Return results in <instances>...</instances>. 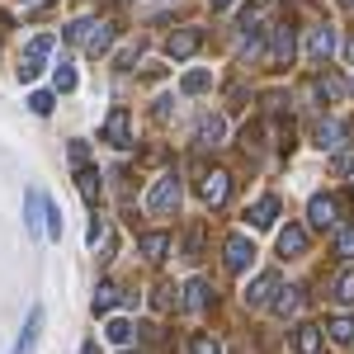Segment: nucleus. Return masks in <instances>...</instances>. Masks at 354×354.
<instances>
[{
    "mask_svg": "<svg viewBox=\"0 0 354 354\" xmlns=\"http://www.w3.org/2000/svg\"><path fill=\"white\" fill-rule=\"evenodd\" d=\"M62 38L66 43H81L85 53H109V43H113V28L109 24H100V19H76V24H66L62 28Z\"/></svg>",
    "mask_w": 354,
    "mask_h": 354,
    "instance_id": "nucleus-1",
    "label": "nucleus"
},
{
    "mask_svg": "<svg viewBox=\"0 0 354 354\" xmlns=\"http://www.w3.org/2000/svg\"><path fill=\"white\" fill-rule=\"evenodd\" d=\"M222 137H227V118H222V113H203V118H198V142H203V147H218Z\"/></svg>",
    "mask_w": 354,
    "mask_h": 354,
    "instance_id": "nucleus-13",
    "label": "nucleus"
},
{
    "mask_svg": "<svg viewBox=\"0 0 354 354\" xmlns=\"http://www.w3.org/2000/svg\"><path fill=\"white\" fill-rule=\"evenodd\" d=\"M38 330H43V307H33V312H28V322H24V330H19V340H15V350H10V354H33Z\"/></svg>",
    "mask_w": 354,
    "mask_h": 354,
    "instance_id": "nucleus-11",
    "label": "nucleus"
},
{
    "mask_svg": "<svg viewBox=\"0 0 354 354\" xmlns=\"http://www.w3.org/2000/svg\"><path fill=\"white\" fill-rule=\"evenodd\" d=\"M104 142L109 147H133V128H128V109H113L104 118Z\"/></svg>",
    "mask_w": 354,
    "mask_h": 354,
    "instance_id": "nucleus-7",
    "label": "nucleus"
},
{
    "mask_svg": "<svg viewBox=\"0 0 354 354\" xmlns=\"http://www.w3.org/2000/svg\"><path fill=\"white\" fill-rule=\"evenodd\" d=\"M208 293H213V288H208L203 279H189V283H185V298H180V307H185V312H203V307H208Z\"/></svg>",
    "mask_w": 354,
    "mask_h": 354,
    "instance_id": "nucleus-16",
    "label": "nucleus"
},
{
    "mask_svg": "<svg viewBox=\"0 0 354 354\" xmlns=\"http://www.w3.org/2000/svg\"><path fill=\"white\" fill-rule=\"evenodd\" d=\"M350 5H354V0H350Z\"/></svg>",
    "mask_w": 354,
    "mask_h": 354,
    "instance_id": "nucleus-40",
    "label": "nucleus"
},
{
    "mask_svg": "<svg viewBox=\"0 0 354 354\" xmlns=\"http://www.w3.org/2000/svg\"><path fill=\"white\" fill-rule=\"evenodd\" d=\"M57 48L53 33H38L33 43L24 48V62H19V81H38V71H43V62H48V53Z\"/></svg>",
    "mask_w": 354,
    "mask_h": 354,
    "instance_id": "nucleus-3",
    "label": "nucleus"
},
{
    "mask_svg": "<svg viewBox=\"0 0 354 354\" xmlns=\"http://www.w3.org/2000/svg\"><path fill=\"white\" fill-rule=\"evenodd\" d=\"M330 170H335V175H350V170H354V147H340L335 161H330Z\"/></svg>",
    "mask_w": 354,
    "mask_h": 354,
    "instance_id": "nucleus-32",
    "label": "nucleus"
},
{
    "mask_svg": "<svg viewBox=\"0 0 354 354\" xmlns=\"http://www.w3.org/2000/svg\"><path fill=\"white\" fill-rule=\"evenodd\" d=\"M330 340H340V345H350L354 340V317H335V322H330Z\"/></svg>",
    "mask_w": 354,
    "mask_h": 354,
    "instance_id": "nucleus-28",
    "label": "nucleus"
},
{
    "mask_svg": "<svg viewBox=\"0 0 354 354\" xmlns=\"http://www.w3.org/2000/svg\"><path fill=\"white\" fill-rule=\"evenodd\" d=\"M340 133H345V128H340L335 118H326V123L317 128V147H340Z\"/></svg>",
    "mask_w": 354,
    "mask_h": 354,
    "instance_id": "nucleus-27",
    "label": "nucleus"
},
{
    "mask_svg": "<svg viewBox=\"0 0 354 354\" xmlns=\"http://www.w3.org/2000/svg\"><path fill=\"white\" fill-rule=\"evenodd\" d=\"M345 53H350V62H354V38H350V48H345Z\"/></svg>",
    "mask_w": 354,
    "mask_h": 354,
    "instance_id": "nucleus-38",
    "label": "nucleus"
},
{
    "mask_svg": "<svg viewBox=\"0 0 354 354\" xmlns=\"http://www.w3.org/2000/svg\"><path fill=\"white\" fill-rule=\"evenodd\" d=\"M189 354H222V345L213 335H189Z\"/></svg>",
    "mask_w": 354,
    "mask_h": 354,
    "instance_id": "nucleus-31",
    "label": "nucleus"
},
{
    "mask_svg": "<svg viewBox=\"0 0 354 354\" xmlns=\"http://www.w3.org/2000/svg\"><path fill=\"white\" fill-rule=\"evenodd\" d=\"M118 307V288L113 283H100V293H95V312H113Z\"/></svg>",
    "mask_w": 354,
    "mask_h": 354,
    "instance_id": "nucleus-29",
    "label": "nucleus"
},
{
    "mask_svg": "<svg viewBox=\"0 0 354 354\" xmlns=\"http://www.w3.org/2000/svg\"><path fill=\"white\" fill-rule=\"evenodd\" d=\"M274 293H279V274L265 270V274H255V283L245 288V302L250 307H265V302H274Z\"/></svg>",
    "mask_w": 354,
    "mask_h": 354,
    "instance_id": "nucleus-6",
    "label": "nucleus"
},
{
    "mask_svg": "<svg viewBox=\"0 0 354 354\" xmlns=\"http://www.w3.org/2000/svg\"><path fill=\"white\" fill-rule=\"evenodd\" d=\"M293 53H298L293 28H288V24H274L270 28V62H274V66H288V62H293Z\"/></svg>",
    "mask_w": 354,
    "mask_h": 354,
    "instance_id": "nucleus-4",
    "label": "nucleus"
},
{
    "mask_svg": "<svg viewBox=\"0 0 354 354\" xmlns=\"http://www.w3.org/2000/svg\"><path fill=\"white\" fill-rule=\"evenodd\" d=\"M302 250H307V227H283V232H279V255L293 260Z\"/></svg>",
    "mask_w": 354,
    "mask_h": 354,
    "instance_id": "nucleus-15",
    "label": "nucleus"
},
{
    "mask_svg": "<svg viewBox=\"0 0 354 354\" xmlns=\"http://www.w3.org/2000/svg\"><path fill=\"white\" fill-rule=\"evenodd\" d=\"M274 312H279V317H298V312H302V293H298V288H279Z\"/></svg>",
    "mask_w": 354,
    "mask_h": 354,
    "instance_id": "nucleus-21",
    "label": "nucleus"
},
{
    "mask_svg": "<svg viewBox=\"0 0 354 354\" xmlns=\"http://www.w3.org/2000/svg\"><path fill=\"white\" fill-rule=\"evenodd\" d=\"M330 298L340 302V307H354V265H345V270L330 279Z\"/></svg>",
    "mask_w": 354,
    "mask_h": 354,
    "instance_id": "nucleus-14",
    "label": "nucleus"
},
{
    "mask_svg": "<svg viewBox=\"0 0 354 354\" xmlns=\"http://www.w3.org/2000/svg\"><path fill=\"white\" fill-rule=\"evenodd\" d=\"M317 95H322V100H340V95H345V81H340L335 71H326V76L317 81Z\"/></svg>",
    "mask_w": 354,
    "mask_h": 354,
    "instance_id": "nucleus-25",
    "label": "nucleus"
},
{
    "mask_svg": "<svg viewBox=\"0 0 354 354\" xmlns=\"http://www.w3.org/2000/svg\"><path fill=\"white\" fill-rule=\"evenodd\" d=\"M28 109L33 113H53V90H33V95H28Z\"/></svg>",
    "mask_w": 354,
    "mask_h": 354,
    "instance_id": "nucleus-33",
    "label": "nucleus"
},
{
    "mask_svg": "<svg viewBox=\"0 0 354 354\" xmlns=\"http://www.w3.org/2000/svg\"><path fill=\"white\" fill-rule=\"evenodd\" d=\"M104 335H109L113 345H128V340H133V326H128V317H113L109 326H104Z\"/></svg>",
    "mask_w": 354,
    "mask_h": 354,
    "instance_id": "nucleus-26",
    "label": "nucleus"
},
{
    "mask_svg": "<svg viewBox=\"0 0 354 354\" xmlns=\"http://www.w3.org/2000/svg\"><path fill=\"white\" fill-rule=\"evenodd\" d=\"M165 250H170V236H165V232H147V236H142V255H147V260H161Z\"/></svg>",
    "mask_w": 354,
    "mask_h": 354,
    "instance_id": "nucleus-22",
    "label": "nucleus"
},
{
    "mask_svg": "<svg viewBox=\"0 0 354 354\" xmlns=\"http://www.w3.org/2000/svg\"><path fill=\"white\" fill-rule=\"evenodd\" d=\"M53 85H57V90H76V71H71V66H57Z\"/></svg>",
    "mask_w": 354,
    "mask_h": 354,
    "instance_id": "nucleus-34",
    "label": "nucleus"
},
{
    "mask_svg": "<svg viewBox=\"0 0 354 354\" xmlns=\"http://www.w3.org/2000/svg\"><path fill=\"white\" fill-rule=\"evenodd\" d=\"M330 53H335V28H330V24L312 28V38H307V57H312V62H326Z\"/></svg>",
    "mask_w": 354,
    "mask_h": 354,
    "instance_id": "nucleus-9",
    "label": "nucleus"
},
{
    "mask_svg": "<svg viewBox=\"0 0 354 354\" xmlns=\"http://www.w3.org/2000/svg\"><path fill=\"white\" fill-rule=\"evenodd\" d=\"M76 185H81L85 203H100V170H81V175H76Z\"/></svg>",
    "mask_w": 354,
    "mask_h": 354,
    "instance_id": "nucleus-23",
    "label": "nucleus"
},
{
    "mask_svg": "<svg viewBox=\"0 0 354 354\" xmlns=\"http://www.w3.org/2000/svg\"><path fill=\"white\" fill-rule=\"evenodd\" d=\"M43 232H48V241H62V232H66V218L57 203H43Z\"/></svg>",
    "mask_w": 354,
    "mask_h": 354,
    "instance_id": "nucleus-20",
    "label": "nucleus"
},
{
    "mask_svg": "<svg viewBox=\"0 0 354 354\" xmlns=\"http://www.w3.org/2000/svg\"><path fill=\"white\" fill-rule=\"evenodd\" d=\"M198 43H203L198 28H175V33L165 38V53H170V57H194V53H198Z\"/></svg>",
    "mask_w": 354,
    "mask_h": 354,
    "instance_id": "nucleus-8",
    "label": "nucleus"
},
{
    "mask_svg": "<svg viewBox=\"0 0 354 354\" xmlns=\"http://www.w3.org/2000/svg\"><path fill=\"white\" fill-rule=\"evenodd\" d=\"M250 260H255V245L245 241V236H232L227 241V270L241 274V270H250Z\"/></svg>",
    "mask_w": 354,
    "mask_h": 354,
    "instance_id": "nucleus-10",
    "label": "nucleus"
},
{
    "mask_svg": "<svg viewBox=\"0 0 354 354\" xmlns=\"http://www.w3.org/2000/svg\"><path fill=\"white\" fill-rule=\"evenodd\" d=\"M81 354H100V345H95V340H85V345H81Z\"/></svg>",
    "mask_w": 354,
    "mask_h": 354,
    "instance_id": "nucleus-36",
    "label": "nucleus"
},
{
    "mask_svg": "<svg viewBox=\"0 0 354 354\" xmlns=\"http://www.w3.org/2000/svg\"><path fill=\"white\" fill-rule=\"evenodd\" d=\"M350 198H354V189H350Z\"/></svg>",
    "mask_w": 354,
    "mask_h": 354,
    "instance_id": "nucleus-39",
    "label": "nucleus"
},
{
    "mask_svg": "<svg viewBox=\"0 0 354 354\" xmlns=\"http://www.w3.org/2000/svg\"><path fill=\"white\" fill-rule=\"evenodd\" d=\"M43 203H48L43 189H28L24 194V227H28V232H38V227H43Z\"/></svg>",
    "mask_w": 354,
    "mask_h": 354,
    "instance_id": "nucleus-18",
    "label": "nucleus"
},
{
    "mask_svg": "<svg viewBox=\"0 0 354 354\" xmlns=\"http://www.w3.org/2000/svg\"><path fill=\"white\" fill-rule=\"evenodd\" d=\"M307 213H312V227L330 232V227H335V198H330V194H317V198L307 203Z\"/></svg>",
    "mask_w": 354,
    "mask_h": 354,
    "instance_id": "nucleus-12",
    "label": "nucleus"
},
{
    "mask_svg": "<svg viewBox=\"0 0 354 354\" xmlns=\"http://www.w3.org/2000/svg\"><path fill=\"white\" fill-rule=\"evenodd\" d=\"M245 218H250V227H274V218H279V198H274V194H265V198H260Z\"/></svg>",
    "mask_w": 354,
    "mask_h": 354,
    "instance_id": "nucleus-17",
    "label": "nucleus"
},
{
    "mask_svg": "<svg viewBox=\"0 0 354 354\" xmlns=\"http://www.w3.org/2000/svg\"><path fill=\"white\" fill-rule=\"evenodd\" d=\"M85 161H90V147H85V142H71V165L85 170Z\"/></svg>",
    "mask_w": 354,
    "mask_h": 354,
    "instance_id": "nucleus-35",
    "label": "nucleus"
},
{
    "mask_svg": "<svg viewBox=\"0 0 354 354\" xmlns=\"http://www.w3.org/2000/svg\"><path fill=\"white\" fill-rule=\"evenodd\" d=\"M293 350L298 354H322V326H298L293 330Z\"/></svg>",
    "mask_w": 354,
    "mask_h": 354,
    "instance_id": "nucleus-19",
    "label": "nucleus"
},
{
    "mask_svg": "<svg viewBox=\"0 0 354 354\" xmlns=\"http://www.w3.org/2000/svg\"><path fill=\"white\" fill-rule=\"evenodd\" d=\"M335 255L354 260V227H340V232H335Z\"/></svg>",
    "mask_w": 354,
    "mask_h": 354,
    "instance_id": "nucleus-30",
    "label": "nucleus"
},
{
    "mask_svg": "<svg viewBox=\"0 0 354 354\" xmlns=\"http://www.w3.org/2000/svg\"><path fill=\"white\" fill-rule=\"evenodd\" d=\"M208 85H213V76H208V71H185V81H180V90H185V95H203Z\"/></svg>",
    "mask_w": 354,
    "mask_h": 354,
    "instance_id": "nucleus-24",
    "label": "nucleus"
},
{
    "mask_svg": "<svg viewBox=\"0 0 354 354\" xmlns=\"http://www.w3.org/2000/svg\"><path fill=\"white\" fill-rule=\"evenodd\" d=\"M198 194H203V203H208V208H222V203H227V194H232V175H227V170H213V175H203Z\"/></svg>",
    "mask_w": 354,
    "mask_h": 354,
    "instance_id": "nucleus-5",
    "label": "nucleus"
},
{
    "mask_svg": "<svg viewBox=\"0 0 354 354\" xmlns=\"http://www.w3.org/2000/svg\"><path fill=\"white\" fill-rule=\"evenodd\" d=\"M208 5H213V10H227V5H232V0H208Z\"/></svg>",
    "mask_w": 354,
    "mask_h": 354,
    "instance_id": "nucleus-37",
    "label": "nucleus"
},
{
    "mask_svg": "<svg viewBox=\"0 0 354 354\" xmlns=\"http://www.w3.org/2000/svg\"><path fill=\"white\" fill-rule=\"evenodd\" d=\"M180 175H161L151 189H147V213H156V218H165V213H175L180 208Z\"/></svg>",
    "mask_w": 354,
    "mask_h": 354,
    "instance_id": "nucleus-2",
    "label": "nucleus"
}]
</instances>
